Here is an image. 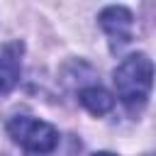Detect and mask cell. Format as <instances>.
Listing matches in <instances>:
<instances>
[{
    "mask_svg": "<svg viewBox=\"0 0 156 156\" xmlns=\"http://www.w3.org/2000/svg\"><path fill=\"white\" fill-rule=\"evenodd\" d=\"M151 78H154V63L146 54H132L115 68L112 73L115 90L127 110L136 112L146 105L151 93Z\"/></svg>",
    "mask_w": 156,
    "mask_h": 156,
    "instance_id": "cell-1",
    "label": "cell"
},
{
    "mask_svg": "<svg viewBox=\"0 0 156 156\" xmlns=\"http://www.w3.org/2000/svg\"><path fill=\"white\" fill-rule=\"evenodd\" d=\"M100 27L105 29V34L110 37V44L112 49H122L132 41V27H134V20H132V12L127 7H119V5H110L100 12Z\"/></svg>",
    "mask_w": 156,
    "mask_h": 156,
    "instance_id": "cell-3",
    "label": "cell"
},
{
    "mask_svg": "<svg viewBox=\"0 0 156 156\" xmlns=\"http://www.w3.org/2000/svg\"><path fill=\"white\" fill-rule=\"evenodd\" d=\"M7 134L15 144H20L29 154H49L58 144V132L54 124L29 117V115H15L7 119Z\"/></svg>",
    "mask_w": 156,
    "mask_h": 156,
    "instance_id": "cell-2",
    "label": "cell"
},
{
    "mask_svg": "<svg viewBox=\"0 0 156 156\" xmlns=\"http://www.w3.org/2000/svg\"><path fill=\"white\" fill-rule=\"evenodd\" d=\"M22 41H5L0 44V95L10 93L22 73Z\"/></svg>",
    "mask_w": 156,
    "mask_h": 156,
    "instance_id": "cell-4",
    "label": "cell"
},
{
    "mask_svg": "<svg viewBox=\"0 0 156 156\" xmlns=\"http://www.w3.org/2000/svg\"><path fill=\"white\" fill-rule=\"evenodd\" d=\"M78 100H80V105L88 110V112H93V115H107L110 110H112V105H115V98L105 90V88H100V85H88V88H83L80 93H78Z\"/></svg>",
    "mask_w": 156,
    "mask_h": 156,
    "instance_id": "cell-5",
    "label": "cell"
},
{
    "mask_svg": "<svg viewBox=\"0 0 156 156\" xmlns=\"http://www.w3.org/2000/svg\"><path fill=\"white\" fill-rule=\"evenodd\" d=\"M93 156H115V154H110V151H98V154H93Z\"/></svg>",
    "mask_w": 156,
    "mask_h": 156,
    "instance_id": "cell-6",
    "label": "cell"
}]
</instances>
